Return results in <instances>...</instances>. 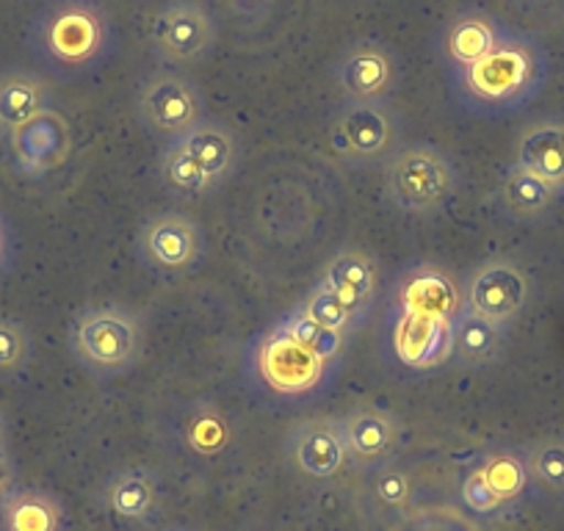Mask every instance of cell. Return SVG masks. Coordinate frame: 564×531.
<instances>
[{
	"label": "cell",
	"mask_w": 564,
	"mask_h": 531,
	"mask_svg": "<svg viewBox=\"0 0 564 531\" xmlns=\"http://www.w3.org/2000/svg\"><path fill=\"white\" fill-rule=\"evenodd\" d=\"M547 78L545 51L531 36L507 31L496 51L465 69H454L459 100L476 113L501 117L540 95Z\"/></svg>",
	"instance_id": "6da1fadb"
},
{
	"label": "cell",
	"mask_w": 564,
	"mask_h": 531,
	"mask_svg": "<svg viewBox=\"0 0 564 531\" xmlns=\"http://www.w3.org/2000/svg\"><path fill=\"white\" fill-rule=\"evenodd\" d=\"M31 42L56 73H84L108 51L111 23L95 0H53L36 18Z\"/></svg>",
	"instance_id": "7a4b0ae2"
},
{
	"label": "cell",
	"mask_w": 564,
	"mask_h": 531,
	"mask_svg": "<svg viewBox=\"0 0 564 531\" xmlns=\"http://www.w3.org/2000/svg\"><path fill=\"white\" fill-rule=\"evenodd\" d=\"M144 335L139 318L117 305L89 307L69 327V351L89 373L113 379L139 362Z\"/></svg>",
	"instance_id": "3957f363"
},
{
	"label": "cell",
	"mask_w": 564,
	"mask_h": 531,
	"mask_svg": "<svg viewBox=\"0 0 564 531\" xmlns=\"http://www.w3.org/2000/svg\"><path fill=\"white\" fill-rule=\"evenodd\" d=\"M384 188L395 208L406 214H435L452 199L457 170L443 150L432 144H410L390 155Z\"/></svg>",
	"instance_id": "277c9868"
},
{
	"label": "cell",
	"mask_w": 564,
	"mask_h": 531,
	"mask_svg": "<svg viewBox=\"0 0 564 531\" xmlns=\"http://www.w3.org/2000/svg\"><path fill=\"white\" fill-rule=\"evenodd\" d=\"M399 144L395 113L382 102L340 106L329 122V148L349 166H379L390 161Z\"/></svg>",
	"instance_id": "5b68a950"
},
{
	"label": "cell",
	"mask_w": 564,
	"mask_h": 531,
	"mask_svg": "<svg viewBox=\"0 0 564 531\" xmlns=\"http://www.w3.org/2000/svg\"><path fill=\"white\" fill-rule=\"evenodd\" d=\"M135 111L153 137L166 139L170 144L188 137L197 124L205 122V106L197 84L170 69L150 75L139 86Z\"/></svg>",
	"instance_id": "8992f818"
},
{
	"label": "cell",
	"mask_w": 564,
	"mask_h": 531,
	"mask_svg": "<svg viewBox=\"0 0 564 531\" xmlns=\"http://www.w3.org/2000/svg\"><path fill=\"white\" fill-rule=\"evenodd\" d=\"M463 300L476 316L512 327L514 318L529 307L531 278L514 258H487L465 280Z\"/></svg>",
	"instance_id": "52a82bcc"
},
{
	"label": "cell",
	"mask_w": 564,
	"mask_h": 531,
	"mask_svg": "<svg viewBox=\"0 0 564 531\" xmlns=\"http://www.w3.org/2000/svg\"><path fill=\"white\" fill-rule=\"evenodd\" d=\"M216 20L197 0H172L153 18L150 45L166 64H194L216 45Z\"/></svg>",
	"instance_id": "ba28073f"
},
{
	"label": "cell",
	"mask_w": 564,
	"mask_h": 531,
	"mask_svg": "<svg viewBox=\"0 0 564 531\" xmlns=\"http://www.w3.org/2000/svg\"><path fill=\"white\" fill-rule=\"evenodd\" d=\"M205 238L194 219L183 214H155L139 232L141 260L155 272L181 274L194 269L203 258Z\"/></svg>",
	"instance_id": "9c48e42d"
},
{
	"label": "cell",
	"mask_w": 564,
	"mask_h": 531,
	"mask_svg": "<svg viewBox=\"0 0 564 531\" xmlns=\"http://www.w3.org/2000/svg\"><path fill=\"white\" fill-rule=\"evenodd\" d=\"M327 360L313 355L311 349L291 338L285 327L265 333L258 349V371L271 390L282 395H302L316 388L324 379Z\"/></svg>",
	"instance_id": "30bf717a"
},
{
	"label": "cell",
	"mask_w": 564,
	"mask_h": 531,
	"mask_svg": "<svg viewBox=\"0 0 564 531\" xmlns=\"http://www.w3.org/2000/svg\"><path fill=\"white\" fill-rule=\"evenodd\" d=\"M399 302L401 316L432 318V322H448L463 313L465 300L463 289L454 283L452 274L435 263L412 266L404 280L399 283Z\"/></svg>",
	"instance_id": "8fae6325"
},
{
	"label": "cell",
	"mask_w": 564,
	"mask_h": 531,
	"mask_svg": "<svg viewBox=\"0 0 564 531\" xmlns=\"http://www.w3.org/2000/svg\"><path fill=\"white\" fill-rule=\"evenodd\" d=\"M291 463L311 479H333L349 463L344 430L338 419H311L289 432L285 441Z\"/></svg>",
	"instance_id": "7c38bea8"
},
{
	"label": "cell",
	"mask_w": 564,
	"mask_h": 531,
	"mask_svg": "<svg viewBox=\"0 0 564 531\" xmlns=\"http://www.w3.org/2000/svg\"><path fill=\"white\" fill-rule=\"evenodd\" d=\"M335 78L349 102H382L395 84L393 56L371 40L355 42L335 64Z\"/></svg>",
	"instance_id": "4fadbf2b"
},
{
	"label": "cell",
	"mask_w": 564,
	"mask_h": 531,
	"mask_svg": "<svg viewBox=\"0 0 564 531\" xmlns=\"http://www.w3.org/2000/svg\"><path fill=\"white\" fill-rule=\"evenodd\" d=\"M340 421L346 448H349L351 463L371 465L379 459H388L401 443V421L390 410L362 404L349 410Z\"/></svg>",
	"instance_id": "5bb4252c"
},
{
	"label": "cell",
	"mask_w": 564,
	"mask_h": 531,
	"mask_svg": "<svg viewBox=\"0 0 564 531\" xmlns=\"http://www.w3.org/2000/svg\"><path fill=\"white\" fill-rule=\"evenodd\" d=\"M393 349L404 366L430 371L452 360V324L401 316L393 333Z\"/></svg>",
	"instance_id": "9a60e30c"
},
{
	"label": "cell",
	"mask_w": 564,
	"mask_h": 531,
	"mask_svg": "<svg viewBox=\"0 0 564 531\" xmlns=\"http://www.w3.org/2000/svg\"><path fill=\"white\" fill-rule=\"evenodd\" d=\"M509 346V327L476 316L463 307L452 322V357L465 368L496 366Z\"/></svg>",
	"instance_id": "2e32d148"
},
{
	"label": "cell",
	"mask_w": 564,
	"mask_h": 531,
	"mask_svg": "<svg viewBox=\"0 0 564 531\" xmlns=\"http://www.w3.org/2000/svg\"><path fill=\"white\" fill-rule=\"evenodd\" d=\"M0 531H67V509L45 487H14L0 503Z\"/></svg>",
	"instance_id": "e0dca14e"
},
{
	"label": "cell",
	"mask_w": 564,
	"mask_h": 531,
	"mask_svg": "<svg viewBox=\"0 0 564 531\" xmlns=\"http://www.w3.org/2000/svg\"><path fill=\"white\" fill-rule=\"evenodd\" d=\"M514 164L564 192V119H542L529 124L518 139Z\"/></svg>",
	"instance_id": "ac0fdd59"
},
{
	"label": "cell",
	"mask_w": 564,
	"mask_h": 531,
	"mask_svg": "<svg viewBox=\"0 0 564 531\" xmlns=\"http://www.w3.org/2000/svg\"><path fill=\"white\" fill-rule=\"evenodd\" d=\"M562 194L564 192H558L556 186L518 164L509 166L498 183V203H501L503 214L514 221L542 219V216L551 214Z\"/></svg>",
	"instance_id": "d6986e66"
},
{
	"label": "cell",
	"mask_w": 564,
	"mask_h": 531,
	"mask_svg": "<svg viewBox=\"0 0 564 531\" xmlns=\"http://www.w3.org/2000/svg\"><path fill=\"white\" fill-rule=\"evenodd\" d=\"M507 29L496 18L485 12H465L448 29L443 53L454 69H465L470 64L481 62L487 53L496 51L498 42L503 40Z\"/></svg>",
	"instance_id": "ffe728a7"
},
{
	"label": "cell",
	"mask_w": 564,
	"mask_h": 531,
	"mask_svg": "<svg viewBox=\"0 0 564 531\" xmlns=\"http://www.w3.org/2000/svg\"><path fill=\"white\" fill-rule=\"evenodd\" d=\"M186 144V150L192 153V159L197 161L199 170L205 172L210 183V192L219 188L221 183H227V177L236 172L238 164V142L232 137V130L225 128L219 122H208L205 119L203 124L188 133V137L181 139Z\"/></svg>",
	"instance_id": "44dd1931"
},
{
	"label": "cell",
	"mask_w": 564,
	"mask_h": 531,
	"mask_svg": "<svg viewBox=\"0 0 564 531\" xmlns=\"http://www.w3.org/2000/svg\"><path fill=\"white\" fill-rule=\"evenodd\" d=\"M322 285L335 291L362 316L377 294V263L360 249H344L327 263Z\"/></svg>",
	"instance_id": "7402d4cb"
},
{
	"label": "cell",
	"mask_w": 564,
	"mask_h": 531,
	"mask_svg": "<svg viewBox=\"0 0 564 531\" xmlns=\"http://www.w3.org/2000/svg\"><path fill=\"white\" fill-rule=\"evenodd\" d=\"M47 111V89L31 75L0 78V133H18Z\"/></svg>",
	"instance_id": "603a6c76"
},
{
	"label": "cell",
	"mask_w": 564,
	"mask_h": 531,
	"mask_svg": "<svg viewBox=\"0 0 564 531\" xmlns=\"http://www.w3.org/2000/svg\"><path fill=\"white\" fill-rule=\"evenodd\" d=\"M155 496H159V481L150 470L141 468L122 470L106 485L108 509L122 520L148 518L155 507Z\"/></svg>",
	"instance_id": "cb8c5ba5"
},
{
	"label": "cell",
	"mask_w": 564,
	"mask_h": 531,
	"mask_svg": "<svg viewBox=\"0 0 564 531\" xmlns=\"http://www.w3.org/2000/svg\"><path fill=\"white\" fill-rule=\"evenodd\" d=\"M476 468H479L487 487L496 492V498L503 507L518 503L531 487V476L529 468H525L523 452H514V448H498V452L487 454V457H481V463Z\"/></svg>",
	"instance_id": "d4e9b609"
},
{
	"label": "cell",
	"mask_w": 564,
	"mask_h": 531,
	"mask_svg": "<svg viewBox=\"0 0 564 531\" xmlns=\"http://www.w3.org/2000/svg\"><path fill=\"white\" fill-rule=\"evenodd\" d=\"M531 485L545 496L564 501V437L547 435L523 452Z\"/></svg>",
	"instance_id": "484cf974"
},
{
	"label": "cell",
	"mask_w": 564,
	"mask_h": 531,
	"mask_svg": "<svg viewBox=\"0 0 564 531\" xmlns=\"http://www.w3.org/2000/svg\"><path fill=\"white\" fill-rule=\"evenodd\" d=\"M186 441L197 454L214 457V454L225 452V448L230 446L232 426L219 410L203 404V408H197L192 415H188Z\"/></svg>",
	"instance_id": "4316f807"
},
{
	"label": "cell",
	"mask_w": 564,
	"mask_h": 531,
	"mask_svg": "<svg viewBox=\"0 0 564 531\" xmlns=\"http://www.w3.org/2000/svg\"><path fill=\"white\" fill-rule=\"evenodd\" d=\"M161 175H164L166 186L175 188V192H186V194L210 192L208 177H205V172L199 170V164L192 159V153H188L186 144H183L181 139L166 148L164 159H161Z\"/></svg>",
	"instance_id": "83f0119b"
},
{
	"label": "cell",
	"mask_w": 564,
	"mask_h": 531,
	"mask_svg": "<svg viewBox=\"0 0 564 531\" xmlns=\"http://www.w3.org/2000/svg\"><path fill=\"white\" fill-rule=\"evenodd\" d=\"M34 344L31 333L18 318L0 316V379H14L29 368Z\"/></svg>",
	"instance_id": "f1b7e54d"
},
{
	"label": "cell",
	"mask_w": 564,
	"mask_h": 531,
	"mask_svg": "<svg viewBox=\"0 0 564 531\" xmlns=\"http://www.w3.org/2000/svg\"><path fill=\"white\" fill-rule=\"evenodd\" d=\"M282 327L289 329L291 338L300 340L305 349H311L313 355H318L322 360H333V357H338L340 351H344L346 335H338L333 333V329L322 327V324L313 322L305 311L291 313V316L282 322Z\"/></svg>",
	"instance_id": "f546056e"
},
{
	"label": "cell",
	"mask_w": 564,
	"mask_h": 531,
	"mask_svg": "<svg viewBox=\"0 0 564 531\" xmlns=\"http://www.w3.org/2000/svg\"><path fill=\"white\" fill-rule=\"evenodd\" d=\"M302 311H305L313 322L322 324V327H327V329H333V333H338V335H346L349 329H355L357 318H360V313H357L349 302L340 300L335 291H329L327 285H318V289L311 294V300L305 302V307H302Z\"/></svg>",
	"instance_id": "4dcf8cb0"
},
{
	"label": "cell",
	"mask_w": 564,
	"mask_h": 531,
	"mask_svg": "<svg viewBox=\"0 0 564 531\" xmlns=\"http://www.w3.org/2000/svg\"><path fill=\"white\" fill-rule=\"evenodd\" d=\"M373 492H377V498L384 503V507H393V509L404 507V503L410 501V492H412L410 476H406L399 465L393 463L384 465V468L373 476Z\"/></svg>",
	"instance_id": "1f68e13d"
},
{
	"label": "cell",
	"mask_w": 564,
	"mask_h": 531,
	"mask_svg": "<svg viewBox=\"0 0 564 531\" xmlns=\"http://www.w3.org/2000/svg\"><path fill=\"white\" fill-rule=\"evenodd\" d=\"M463 501L470 512L485 514V518L487 514H496V512H501V509H507L501 501H498L496 492L487 487L485 476L479 474V468H476V465L470 468V474L465 476V481H463Z\"/></svg>",
	"instance_id": "d6a6232c"
},
{
	"label": "cell",
	"mask_w": 564,
	"mask_h": 531,
	"mask_svg": "<svg viewBox=\"0 0 564 531\" xmlns=\"http://www.w3.org/2000/svg\"><path fill=\"white\" fill-rule=\"evenodd\" d=\"M18 487V468H14L12 457L7 454H0V503L7 501L9 492Z\"/></svg>",
	"instance_id": "836d02e7"
},
{
	"label": "cell",
	"mask_w": 564,
	"mask_h": 531,
	"mask_svg": "<svg viewBox=\"0 0 564 531\" xmlns=\"http://www.w3.org/2000/svg\"><path fill=\"white\" fill-rule=\"evenodd\" d=\"M9 452V419L7 413L0 410V454Z\"/></svg>",
	"instance_id": "e575fe53"
},
{
	"label": "cell",
	"mask_w": 564,
	"mask_h": 531,
	"mask_svg": "<svg viewBox=\"0 0 564 531\" xmlns=\"http://www.w3.org/2000/svg\"><path fill=\"white\" fill-rule=\"evenodd\" d=\"M9 263V238H7V227L0 221V269Z\"/></svg>",
	"instance_id": "d590c367"
}]
</instances>
